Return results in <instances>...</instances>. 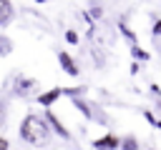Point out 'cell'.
<instances>
[{"label":"cell","instance_id":"1","mask_svg":"<svg viewBox=\"0 0 161 150\" xmlns=\"http://www.w3.org/2000/svg\"><path fill=\"white\" fill-rule=\"evenodd\" d=\"M50 122L45 120V115H35V112H28L20 122V138L28 142V145H35V148H43L50 142Z\"/></svg>","mask_w":161,"mask_h":150},{"label":"cell","instance_id":"18","mask_svg":"<svg viewBox=\"0 0 161 150\" xmlns=\"http://www.w3.org/2000/svg\"><path fill=\"white\" fill-rule=\"evenodd\" d=\"M3 120H5V108H3V102H0V125H3Z\"/></svg>","mask_w":161,"mask_h":150},{"label":"cell","instance_id":"4","mask_svg":"<svg viewBox=\"0 0 161 150\" xmlns=\"http://www.w3.org/2000/svg\"><path fill=\"white\" fill-rule=\"evenodd\" d=\"M63 92H65L63 88H50V90H45V92H40V95H38V102H40L43 108H50V105H53Z\"/></svg>","mask_w":161,"mask_h":150},{"label":"cell","instance_id":"13","mask_svg":"<svg viewBox=\"0 0 161 150\" xmlns=\"http://www.w3.org/2000/svg\"><path fill=\"white\" fill-rule=\"evenodd\" d=\"M65 40H68L70 45H78V42H80V38H78L75 30H65Z\"/></svg>","mask_w":161,"mask_h":150},{"label":"cell","instance_id":"12","mask_svg":"<svg viewBox=\"0 0 161 150\" xmlns=\"http://www.w3.org/2000/svg\"><path fill=\"white\" fill-rule=\"evenodd\" d=\"M73 105H75V108L83 112V118H88V120H91V110H88V105H86L83 100H78V98H75V100H73Z\"/></svg>","mask_w":161,"mask_h":150},{"label":"cell","instance_id":"5","mask_svg":"<svg viewBox=\"0 0 161 150\" xmlns=\"http://www.w3.org/2000/svg\"><path fill=\"white\" fill-rule=\"evenodd\" d=\"M33 88H35V80H33V78H18L15 85H13V92L23 98V95H28Z\"/></svg>","mask_w":161,"mask_h":150},{"label":"cell","instance_id":"17","mask_svg":"<svg viewBox=\"0 0 161 150\" xmlns=\"http://www.w3.org/2000/svg\"><path fill=\"white\" fill-rule=\"evenodd\" d=\"M0 150H10V142H8L3 135H0Z\"/></svg>","mask_w":161,"mask_h":150},{"label":"cell","instance_id":"19","mask_svg":"<svg viewBox=\"0 0 161 150\" xmlns=\"http://www.w3.org/2000/svg\"><path fill=\"white\" fill-rule=\"evenodd\" d=\"M156 128H161V120H158V125H156Z\"/></svg>","mask_w":161,"mask_h":150},{"label":"cell","instance_id":"20","mask_svg":"<svg viewBox=\"0 0 161 150\" xmlns=\"http://www.w3.org/2000/svg\"><path fill=\"white\" fill-rule=\"evenodd\" d=\"M35 2H45V0H35Z\"/></svg>","mask_w":161,"mask_h":150},{"label":"cell","instance_id":"10","mask_svg":"<svg viewBox=\"0 0 161 150\" xmlns=\"http://www.w3.org/2000/svg\"><path fill=\"white\" fill-rule=\"evenodd\" d=\"M121 150H138V142H136V138H133V135L123 138V140H121Z\"/></svg>","mask_w":161,"mask_h":150},{"label":"cell","instance_id":"11","mask_svg":"<svg viewBox=\"0 0 161 150\" xmlns=\"http://www.w3.org/2000/svg\"><path fill=\"white\" fill-rule=\"evenodd\" d=\"M118 30H121V32H123V35L128 38V42H136V35H133V30H131V28H128L126 22H118Z\"/></svg>","mask_w":161,"mask_h":150},{"label":"cell","instance_id":"6","mask_svg":"<svg viewBox=\"0 0 161 150\" xmlns=\"http://www.w3.org/2000/svg\"><path fill=\"white\" fill-rule=\"evenodd\" d=\"M45 120L50 122V128H53V130H55V132H58L60 138H70V132H68V128H65V125H63V122L58 120V115H55L53 110H48V112H45Z\"/></svg>","mask_w":161,"mask_h":150},{"label":"cell","instance_id":"7","mask_svg":"<svg viewBox=\"0 0 161 150\" xmlns=\"http://www.w3.org/2000/svg\"><path fill=\"white\" fill-rule=\"evenodd\" d=\"M13 12H15L13 10V2L10 0H0V28L13 20Z\"/></svg>","mask_w":161,"mask_h":150},{"label":"cell","instance_id":"15","mask_svg":"<svg viewBox=\"0 0 161 150\" xmlns=\"http://www.w3.org/2000/svg\"><path fill=\"white\" fill-rule=\"evenodd\" d=\"M91 15H93L96 20H101V18H103V10H101V8L96 5V8H91Z\"/></svg>","mask_w":161,"mask_h":150},{"label":"cell","instance_id":"16","mask_svg":"<svg viewBox=\"0 0 161 150\" xmlns=\"http://www.w3.org/2000/svg\"><path fill=\"white\" fill-rule=\"evenodd\" d=\"M151 32H153L156 38L161 35V20H156V22H153V28H151Z\"/></svg>","mask_w":161,"mask_h":150},{"label":"cell","instance_id":"2","mask_svg":"<svg viewBox=\"0 0 161 150\" xmlns=\"http://www.w3.org/2000/svg\"><path fill=\"white\" fill-rule=\"evenodd\" d=\"M58 62H60V68H63L65 75H70V78H78V75H80V68L75 65V60H73L68 52L60 50V52H58Z\"/></svg>","mask_w":161,"mask_h":150},{"label":"cell","instance_id":"9","mask_svg":"<svg viewBox=\"0 0 161 150\" xmlns=\"http://www.w3.org/2000/svg\"><path fill=\"white\" fill-rule=\"evenodd\" d=\"M10 52H13V40L5 38V35H0V55L5 58V55H10Z\"/></svg>","mask_w":161,"mask_h":150},{"label":"cell","instance_id":"3","mask_svg":"<svg viewBox=\"0 0 161 150\" xmlns=\"http://www.w3.org/2000/svg\"><path fill=\"white\" fill-rule=\"evenodd\" d=\"M93 148L96 150H118L121 148V138H116V135H103V138H96L93 140Z\"/></svg>","mask_w":161,"mask_h":150},{"label":"cell","instance_id":"8","mask_svg":"<svg viewBox=\"0 0 161 150\" xmlns=\"http://www.w3.org/2000/svg\"><path fill=\"white\" fill-rule=\"evenodd\" d=\"M131 55H133V58H136V60H143V62H146V60H148V58H151V55H148V52H146V50H143V48H138V45H136V42H131Z\"/></svg>","mask_w":161,"mask_h":150},{"label":"cell","instance_id":"14","mask_svg":"<svg viewBox=\"0 0 161 150\" xmlns=\"http://www.w3.org/2000/svg\"><path fill=\"white\" fill-rule=\"evenodd\" d=\"M143 118H146V120H148V122H151V125H153V128H156V125H158V120H156V118H153V112H151V110H143Z\"/></svg>","mask_w":161,"mask_h":150}]
</instances>
